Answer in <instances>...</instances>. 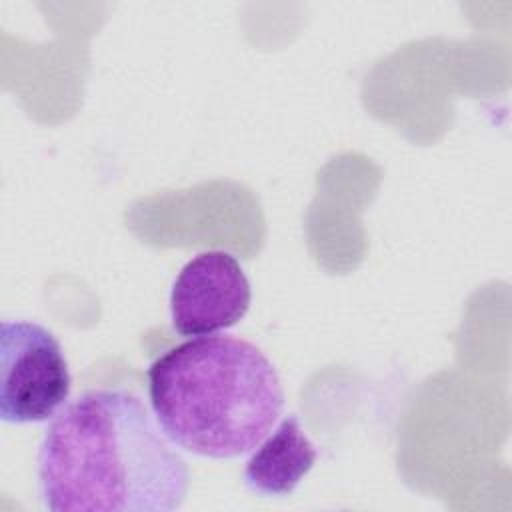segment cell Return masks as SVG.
<instances>
[{"label":"cell","instance_id":"7a4b0ae2","mask_svg":"<svg viewBox=\"0 0 512 512\" xmlns=\"http://www.w3.org/2000/svg\"><path fill=\"white\" fill-rule=\"evenodd\" d=\"M148 400L168 440L202 458L252 452L284 410V388L260 348L236 336H196L148 368Z\"/></svg>","mask_w":512,"mask_h":512},{"label":"cell","instance_id":"6da1fadb","mask_svg":"<svg viewBox=\"0 0 512 512\" xmlns=\"http://www.w3.org/2000/svg\"><path fill=\"white\" fill-rule=\"evenodd\" d=\"M36 476L50 512H172L190 488L186 460L126 388L66 402L44 430Z\"/></svg>","mask_w":512,"mask_h":512},{"label":"cell","instance_id":"5b68a950","mask_svg":"<svg viewBox=\"0 0 512 512\" xmlns=\"http://www.w3.org/2000/svg\"><path fill=\"white\" fill-rule=\"evenodd\" d=\"M318 452L296 414H288L254 450L244 466V484L262 496H286L316 464Z\"/></svg>","mask_w":512,"mask_h":512},{"label":"cell","instance_id":"3957f363","mask_svg":"<svg viewBox=\"0 0 512 512\" xmlns=\"http://www.w3.org/2000/svg\"><path fill=\"white\" fill-rule=\"evenodd\" d=\"M72 378L56 336L28 320L0 324V418L12 424L52 420L68 402Z\"/></svg>","mask_w":512,"mask_h":512},{"label":"cell","instance_id":"277c9868","mask_svg":"<svg viewBox=\"0 0 512 512\" xmlns=\"http://www.w3.org/2000/svg\"><path fill=\"white\" fill-rule=\"evenodd\" d=\"M252 300V288L238 258L206 250L188 260L170 290L172 328L180 336H212L238 324Z\"/></svg>","mask_w":512,"mask_h":512}]
</instances>
